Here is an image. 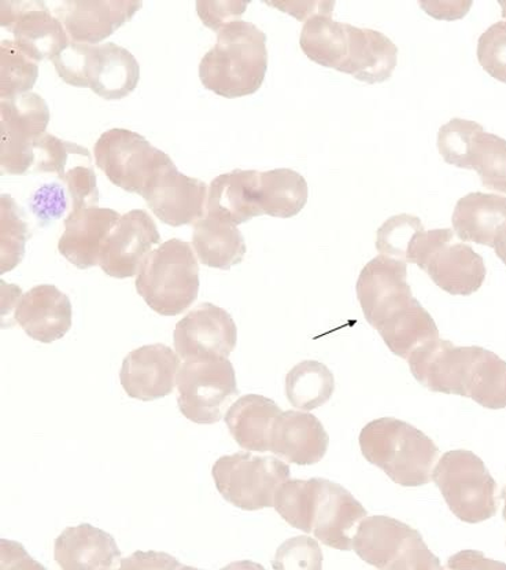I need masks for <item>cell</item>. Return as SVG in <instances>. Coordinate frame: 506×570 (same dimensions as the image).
Wrapping results in <instances>:
<instances>
[{
    "mask_svg": "<svg viewBox=\"0 0 506 570\" xmlns=\"http://www.w3.org/2000/svg\"><path fill=\"white\" fill-rule=\"evenodd\" d=\"M433 481L458 520L479 524L496 515V480L474 452H446L434 469Z\"/></svg>",
    "mask_w": 506,
    "mask_h": 570,
    "instance_id": "obj_5",
    "label": "cell"
},
{
    "mask_svg": "<svg viewBox=\"0 0 506 570\" xmlns=\"http://www.w3.org/2000/svg\"><path fill=\"white\" fill-rule=\"evenodd\" d=\"M192 246L204 266L224 272L242 263L247 250L238 226L209 214L194 225Z\"/></svg>",
    "mask_w": 506,
    "mask_h": 570,
    "instance_id": "obj_29",
    "label": "cell"
},
{
    "mask_svg": "<svg viewBox=\"0 0 506 570\" xmlns=\"http://www.w3.org/2000/svg\"><path fill=\"white\" fill-rule=\"evenodd\" d=\"M485 128L478 122L452 119L439 128L438 149L440 156L450 166L470 169V157L476 137L484 132Z\"/></svg>",
    "mask_w": 506,
    "mask_h": 570,
    "instance_id": "obj_39",
    "label": "cell"
},
{
    "mask_svg": "<svg viewBox=\"0 0 506 570\" xmlns=\"http://www.w3.org/2000/svg\"><path fill=\"white\" fill-rule=\"evenodd\" d=\"M14 320L29 337L51 344L72 328V303L54 285L34 286L21 297Z\"/></svg>",
    "mask_w": 506,
    "mask_h": 570,
    "instance_id": "obj_21",
    "label": "cell"
},
{
    "mask_svg": "<svg viewBox=\"0 0 506 570\" xmlns=\"http://www.w3.org/2000/svg\"><path fill=\"white\" fill-rule=\"evenodd\" d=\"M72 42L98 45L126 26L142 9V2L99 0V2L52 3Z\"/></svg>",
    "mask_w": 506,
    "mask_h": 570,
    "instance_id": "obj_20",
    "label": "cell"
},
{
    "mask_svg": "<svg viewBox=\"0 0 506 570\" xmlns=\"http://www.w3.org/2000/svg\"><path fill=\"white\" fill-rule=\"evenodd\" d=\"M120 569H188L181 566L176 558L163 552H135L132 557L121 560Z\"/></svg>",
    "mask_w": 506,
    "mask_h": 570,
    "instance_id": "obj_47",
    "label": "cell"
},
{
    "mask_svg": "<svg viewBox=\"0 0 506 570\" xmlns=\"http://www.w3.org/2000/svg\"><path fill=\"white\" fill-rule=\"evenodd\" d=\"M474 346H457L447 340H431L417 346L408 357L414 377L431 392L467 397V379Z\"/></svg>",
    "mask_w": 506,
    "mask_h": 570,
    "instance_id": "obj_17",
    "label": "cell"
},
{
    "mask_svg": "<svg viewBox=\"0 0 506 570\" xmlns=\"http://www.w3.org/2000/svg\"><path fill=\"white\" fill-rule=\"evenodd\" d=\"M455 232L438 228L421 233L409 250L406 263H415L439 289L452 296H470L486 279L484 257L467 244L453 243Z\"/></svg>",
    "mask_w": 506,
    "mask_h": 570,
    "instance_id": "obj_6",
    "label": "cell"
},
{
    "mask_svg": "<svg viewBox=\"0 0 506 570\" xmlns=\"http://www.w3.org/2000/svg\"><path fill=\"white\" fill-rule=\"evenodd\" d=\"M54 557L63 570H109L121 551L110 533L90 524L69 527L56 539Z\"/></svg>",
    "mask_w": 506,
    "mask_h": 570,
    "instance_id": "obj_24",
    "label": "cell"
},
{
    "mask_svg": "<svg viewBox=\"0 0 506 570\" xmlns=\"http://www.w3.org/2000/svg\"><path fill=\"white\" fill-rule=\"evenodd\" d=\"M353 550L378 569L439 570V558L429 551L416 529L387 515L367 517L357 529Z\"/></svg>",
    "mask_w": 506,
    "mask_h": 570,
    "instance_id": "obj_8",
    "label": "cell"
},
{
    "mask_svg": "<svg viewBox=\"0 0 506 570\" xmlns=\"http://www.w3.org/2000/svg\"><path fill=\"white\" fill-rule=\"evenodd\" d=\"M135 286L155 313L162 316L185 313L196 302L201 287L191 245L172 238L151 250L140 266Z\"/></svg>",
    "mask_w": 506,
    "mask_h": 570,
    "instance_id": "obj_4",
    "label": "cell"
},
{
    "mask_svg": "<svg viewBox=\"0 0 506 570\" xmlns=\"http://www.w3.org/2000/svg\"><path fill=\"white\" fill-rule=\"evenodd\" d=\"M88 87L106 101H120L137 90L140 67L131 51L116 43L87 45Z\"/></svg>",
    "mask_w": 506,
    "mask_h": 570,
    "instance_id": "obj_23",
    "label": "cell"
},
{
    "mask_svg": "<svg viewBox=\"0 0 506 570\" xmlns=\"http://www.w3.org/2000/svg\"><path fill=\"white\" fill-rule=\"evenodd\" d=\"M93 156L97 167L111 184L139 196L152 176L172 161L167 153L155 148L142 135L123 128L103 132L93 148Z\"/></svg>",
    "mask_w": 506,
    "mask_h": 570,
    "instance_id": "obj_10",
    "label": "cell"
},
{
    "mask_svg": "<svg viewBox=\"0 0 506 570\" xmlns=\"http://www.w3.org/2000/svg\"><path fill=\"white\" fill-rule=\"evenodd\" d=\"M87 45L72 42L65 47L52 62L58 76L70 86L88 87L86 79Z\"/></svg>",
    "mask_w": 506,
    "mask_h": 570,
    "instance_id": "obj_43",
    "label": "cell"
},
{
    "mask_svg": "<svg viewBox=\"0 0 506 570\" xmlns=\"http://www.w3.org/2000/svg\"><path fill=\"white\" fill-rule=\"evenodd\" d=\"M120 219L119 212L110 208L90 204L73 205L65 220L58 250L80 269L99 266L105 240Z\"/></svg>",
    "mask_w": 506,
    "mask_h": 570,
    "instance_id": "obj_19",
    "label": "cell"
},
{
    "mask_svg": "<svg viewBox=\"0 0 506 570\" xmlns=\"http://www.w3.org/2000/svg\"><path fill=\"white\" fill-rule=\"evenodd\" d=\"M453 232L463 243L490 246L506 230V197L469 193L458 199L452 216Z\"/></svg>",
    "mask_w": 506,
    "mask_h": 570,
    "instance_id": "obj_26",
    "label": "cell"
},
{
    "mask_svg": "<svg viewBox=\"0 0 506 570\" xmlns=\"http://www.w3.org/2000/svg\"><path fill=\"white\" fill-rule=\"evenodd\" d=\"M2 27L14 35V43L32 60H54L70 38L63 23L44 2H2Z\"/></svg>",
    "mask_w": 506,
    "mask_h": 570,
    "instance_id": "obj_13",
    "label": "cell"
},
{
    "mask_svg": "<svg viewBox=\"0 0 506 570\" xmlns=\"http://www.w3.org/2000/svg\"><path fill=\"white\" fill-rule=\"evenodd\" d=\"M323 554L319 543L308 537L287 540L276 552L275 569H321Z\"/></svg>",
    "mask_w": 506,
    "mask_h": 570,
    "instance_id": "obj_42",
    "label": "cell"
},
{
    "mask_svg": "<svg viewBox=\"0 0 506 570\" xmlns=\"http://www.w3.org/2000/svg\"><path fill=\"white\" fill-rule=\"evenodd\" d=\"M349 55L340 72L367 85L390 80L398 63V49L385 33L347 23Z\"/></svg>",
    "mask_w": 506,
    "mask_h": 570,
    "instance_id": "obj_25",
    "label": "cell"
},
{
    "mask_svg": "<svg viewBox=\"0 0 506 570\" xmlns=\"http://www.w3.org/2000/svg\"><path fill=\"white\" fill-rule=\"evenodd\" d=\"M160 243L161 235L156 222L146 210L128 212L106 238L99 266L111 278H132L138 275L152 246Z\"/></svg>",
    "mask_w": 506,
    "mask_h": 570,
    "instance_id": "obj_16",
    "label": "cell"
},
{
    "mask_svg": "<svg viewBox=\"0 0 506 570\" xmlns=\"http://www.w3.org/2000/svg\"><path fill=\"white\" fill-rule=\"evenodd\" d=\"M211 475L217 491L228 503L256 511L275 507L276 492L290 480L291 470L278 458L238 452L219 458Z\"/></svg>",
    "mask_w": 506,
    "mask_h": 570,
    "instance_id": "obj_7",
    "label": "cell"
},
{
    "mask_svg": "<svg viewBox=\"0 0 506 570\" xmlns=\"http://www.w3.org/2000/svg\"><path fill=\"white\" fill-rule=\"evenodd\" d=\"M267 70V35L255 23L237 20L217 32L214 49L199 63V79L206 90L235 99L260 90Z\"/></svg>",
    "mask_w": 506,
    "mask_h": 570,
    "instance_id": "obj_2",
    "label": "cell"
},
{
    "mask_svg": "<svg viewBox=\"0 0 506 570\" xmlns=\"http://www.w3.org/2000/svg\"><path fill=\"white\" fill-rule=\"evenodd\" d=\"M368 511L343 485L316 479L311 533L328 548L351 551L361 521Z\"/></svg>",
    "mask_w": 506,
    "mask_h": 570,
    "instance_id": "obj_15",
    "label": "cell"
},
{
    "mask_svg": "<svg viewBox=\"0 0 506 570\" xmlns=\"http://www.w3.org/2000/svg\"><path fill=\"white\" fill-rule=\"evenodd\" d=\"M180 367V356L170 346L145 345L123 360L120 382L129 397L152 402L173 392Z\"/></svg>",
    "mask_w": 506,
    "mask_h": 570,
    "instance_id": "obj_18",
    "label": "cell"
},
{
    "mask_svg": "<svg viewBox=\"0 0 506 570\" xmlns=\"http://www.w3.org/2000/svg\"><path fill=\"white\" fill-rule=\"evenodd\" d=\"M209 186L204 180L181 174L170 161L152 176L142 197L165 225H196L206 215Z\"/></svg>",
    "mask_w": 506,
    "mask_h": 570,
    "instance_id": "obj_12",
    "label": "cell"
},
{
    "mask_svg": "<svg viewBox=\"0 0 506 570\" xmlns=\"http://www.w3.org/2000/svg\"><path fill=\"white\" fill-rule=\"evenodd\" d=\"M467 397L488 410L506 409V362L480 346H474Z\"/></svg>",
    "mask_w": 506,
    "mask_h": 570,
    "instance_id": "obj_32",
    "label": "cell"
},
{
    "mask_svg": "<svg viewBox=\"0 0 506 570\" xmlns=\"http://www.w3.org/2000/svg\"><path fill=\"white\" fill-rule=\"evenodd\" d=\"M175 350L182 361L228 360L238 343V327L226 309L211 303L199 304L176 325Z\"/></svg>",
    "mask_w": 506,
    "mask_h": 570,
    "instance_id": "obj_14",
    "label": "cell"
},
{
    "mask_svg": "<svg viewBox=\"0 0 506 570\" xmlns=\"http://www.w3.org/2000/svg\"><path fill=\"white\" fill-rule=\"evenodd\" d=\"M269 6L284 11V13L296 17L299 21L309 20L316 14L333 16L335 2H267Z\"/></svg>",
    "mask_w": 506,
    "mask_h": 570,
    "instance_id": "obj_48",
    "label": "cell"
},
{
    "mask_svg": "<svg viewBox=\"0 0 506 570\" xmlns=\"http://www.w3.org/2000/svg\"><path fill=\"white\" fill-rule=\"evenodd\" d=\"M356 292L365 320L394 355L408 360L417 346L439 338L431 314L411 295L408 263L373 258L358 276Z\"/></svg>",
    "mask_w": 506,
    "mask_h": 570,
    "instance_id": "obj_1",
    "label": "cell"
},
{
    "mask_svg": "<svg viewBox=\"0 0 506 570\" xmlns=\"http://www.w3.org/2000/svg\"><path fill=\"white\" fill-rule=\"evenodd\" d=\"M498 3H499V6H502V8H503V17H504V19H506V2H498Z\"/></svg>",
    "mask_w": 506,
    "mask_h": 570,
    "instance_id": "obj_52",
    "label": "cell"
},
{
    "mask_svg": "<svg viewBox=\"0 0 506 570\" xmlns=\"http://www.w3.org/2000/svg\"><path fill=\"white\" fill-rule=\"evenodd\" d=\"M360 449L370 465L384 470L401 487L428 484L439 456L431 439L410 423L391 416L370 421L363 428Z\"/></svg>",
    "mask_w": 506,
    "mask_h": 570,
    "instance_id": "obj_3",
    "label": "cell"
},
{
    "mask_svg": "<svg viewBox=\"0 0 506 570\" xmlns=\"http://www.w3.org/2000/svg\"><path fill=\"white\" fill-rule=\"evenodd\" d=\"M33 214L39 217L40 220L56 219L63 214L67 209V197L60 185H49L41 187L40 190L34 193L31 204Z\"/></svg>",
    "mask_w": 506,
    "mask_h": 570,
    "instance_id": "obj_46",
    "label": "cell"
},
{
    "mask_svg": "<svg viewBox=\"0 0 506 570\" xmlns=\"http://www.w3.org/2000/svg\"><path fill=\"white\" fill-rule=\"evenodd\" d=\"M428 16L437 20H458L466 16L473 2H419Z\"/></svg>",
    "mask_w": 506,
    "mask_h": 570,
    "instance_id": "obj_49",
    "label": "cell"
},
{
    "mask_svg": "<svg viewBox=\"0 0 506 570\" xmlns=\"http://www.w3.org/2000/svg\"><path fill=\"white\" fill-rule=\"evenodd\" d=\"M34 166L40 173H56L63 180L70 169L91 166V155L80 145L46 134L34 149Z\"/></svg>",
    "mask_w": 506,
    "mask_h": 570,
    "instance_id": "obj_37",
    "label": "cell"
},
{
    "mask_svg": "<svg viewBox=\"0 0 506 570\" xmlns=\"http://www.w3.org/2000/svg\"><path fill=\"white\" fill-rule=\"evenodd\" d=\"M249 2H197L199 19L204 26L219 32L221 28L237 21Z\"/></svg>",
    "mask_w": 506,
    "mask_h": 570,
    "instance_id": "obj_45",
    "label": "cell"
},
{
    "mask_svg": "<svg viewBox=\"0 0 506 570\" xmlns=\"http://www.w3.org/2000/svg\"><path fill=\"white\" fill-rule=\"evenodd\" d=\"M258 170L242 169L217 176L209 187L206 214L222 217L235 226L262 216L258 204Z\"/></svg>",
    "mask_w": 506,
    "mask_h": 570,
    "instance_id": "obj_27",
    "label": "cell"
},
{
    "mask_svg": "<svg viewBox=\"0 0 506 570\" xmlns=\"http://www.w3.org/2000/svg\"><path fill=\"white\" fill-rule=\"evenodd\" d=\"M470 169L478 173L487 189L506 194V140L494 134H479L474 144Z\"/></svg>",
    "mask_w": 506,
    "mask_h": 570,
    "instance_id": "obj_34",
    "label": "cell"
},
{
    "mask_svg": "<svg viewBox=\"0 0 506 570\" xmlns=\"http://www.w3.org/2000/svg\"><path fill=\"white\" fill-rule=\"evenodd\" d=\"M476 55L485 72L506 83V21H498L482 33Z\"/></svg>",
    "mask_w": 506,
    "mask_h": 570,
    "instance_id": "obj_41",
    "label": "cell"
},
{
    "mask_svg": "<svg viewBox=\"0 0 506 570\" xmlns=\"http://www.w3.org/2000/svg\"><path fill=\"white\" fill-rule=\"evenodd\" d=\"M284 413L272 399L246 395L229 405L224 415L235 442L246 451H270V436L275 421Z\"/></svg>",
    "mask_w": 506,
    "mask_h": 570,
    "instance_id": "obj_28",
    "label": "cell"
},
{
    "mask_svg": "<svg viewBox=\"0 0 506 570\" xmlns=\"http://www.w3.org/2000/svg\"><path fill=\"white\" fill-rule=\"evenodd\" d=\"M493 249L496 250L497 256L502 258L506 266V230L499 235Z\"/></svg>",
    "mask_w": 506,
    "mask_h": 570,
    "instance_id": "obj_50",
    "label": "cell"
},
{
    "mask_svg": "<svg viewBox=\"0 0 506 570\" xmlns=\"http://www.w3.org/2000/svg\"><path fill=\"white\" fill-rule=\"evenodd\" d=\"M335 379L326 364L304 361L286 377V395L292 407L311 411L321 407L334 395Z\"/></svg>",
    "mask_w": 506,
    "mask_h": 570,
    "instance_id": "obj_33",
    "label": "cell"
},
{
    "mask_svg": "<svg viewBox=\"0 0 506 570\" xmlns=\"http://www.w3.org/2000/svg\"><path fill=\"white\" fill-rule=\"evenodd\" d=\"M0 50H2L0 98L19 97L31 91L39 78L38 62L21 51L14 40H3Z\"/></svg>",
    "mask_w": 506,
    "mask_h": 570,
    "instance_id": "obj_36",
    "label": "cell"
},
{
    "mask_svg": "<svg viewBox=\"0 0 506 570\" xmlns=\"http://www.w3.org/2000/svg\"><path fill=\"white\" fill-rule=\"evenodd\" d=\"M181 414L199 425L221 421L224 410L238 396L237 374L231 361L224 357L187 360L178 374Z\"/></svg>",
    "mask_w": 506,
    "mask_h": 570,
    "instance_id": "obj_9",
    "label": "cell"
},
{
    "mask_svg": "<svg viewBox=\"0 0 506 570\" xmlns=\"http://www.w3.org/2000/svg\"><path fill=\"white\" fill-rule=\"evenodd\" d=\"M503 499H504V511H503V517H504V520L506 521V487H505V490L503 492Z\"/></svg>",
    "mask_w": 506,
    "mask_h": 570,
    "instance_id": "obj_51",
    "label": "cell"
},
{
    "mask_svg": "<svg viewBox=\"0 0 506 570\" xmlns=\"http://www.w3.org/2000/svg\"><path fill=\"white\" fill-rule=\"evenodd\" d=\"M2 243H0V258H2V274L11 272L22 262L26 255L29 230L22 212L9 194L2 196Z\"/></svg>",
    "mask_w": 506,
    "mask_h": 570,
    "instance_id": "obj_38",
    "label": "cell"
},
{
    "mask_svg": "<svg viewBox=\"0 0 506 570\" xmlns=\"http://www.w3.org/2000/svg\"><path fill=\"white\" fill-rule=\"evenodd\" d=\"M328 433L314 414L285 411L275 421L270 452L299 466L316 465L326 456Z\"/></svg>",
    "mask_w": 506,
    "mask_h": 570,
    "instance_id": "obj_22",
    "label": "cell"
},
{
    "mask_svg": "<svg viewBox=\"0 0 506 570\" xmlns=\"http://www.w3.org/2000/svg\"><path fill=\"white\" fill-rule=\"evenodd\" d=\"M299 46L310 61L340 72L349 55L347 23L335 21L328 14L310 17L304 23Z\"/></svg>",
    "mask_w": 506,
    "mask_h": 570,
    "instance_id": "obj_31",
    "label": "cell"
},
{
    "mask_svg": "<svg viewBox=\"0 0 506 570\" xmlns=\"http://www.w3.org/2000/svg\"><path fill=\"white\" fill-rule=\"evenodd\" d=\"M49 122V105L39 94L27 92L2 99L0 166L3 174L22 175L33 166L34 149L38 140L44 137Z\"/></svg>",
    "mask_w": 506,
    "mask_h": 570,
    "instance_id": "obj_11",
    "label": "cell"
},
{
    "mask_svg": "<svg viewBox=\"0 0 506 570\" xmlns=\"http://www.w3.org/2000/svg\"><path fill=\"white\" fill-rule=\"evenodd\" d=\"M308 198V184L297 170L279 168L260 173L258 204L262 215L290 219L301 214Z\"/></svg>",
    "mask_w": 506,
    "mask_h": 570,
    "instance_id": "obj_30",
    "label": "cell"
},
{
    "mask_svg": "<svg viewBox=\"0 0 506 570\" xmlns=\"http://www.w3.org/2000/svg\"><path fill=\"white\" fill-rule=\"evenodd\" d=\"M425 232V226L417 216L408 214L393 216L376 233V249L381 255L406 262L411 245Z\"/></svg>",
    "mask_w": 506,
    "mask_h": 570,
    "instance_id": "obj_40",
    "label": "cell"
},
{
    "mask_svg": "<svg viewBox=\"0 0 506 570\" xmlns=\"http://www.w3.org/2000/svg\"><path fill=\"white\" fill-rule=\"evenodd\" d=\"M316 479L287 480L276 492L275 509L288 524L305 533H311Z\"/></svg>",
    "mask_w": 506,
    "mask_h": 570,
    "instance_id": "obj_35",
    "label": "cell"
},
{
    "mask_svg": "<svg viewBox=\"0 0 506 570\" xmlns=\"http://www.w3.org/2000/svg\"><path fill=\"white\" fill-rule=\"evenodd\" d=\"M68 186L70 198L73 205L90 204L97 205L99 191L97 187V175L91 166H79L69 170L63 178Z\"/></svg>",
    "mask_w": 506,
    "mask_h": 570,
    "instance_id": "obj_44",
    "label": "cell"
}]
</instances>
